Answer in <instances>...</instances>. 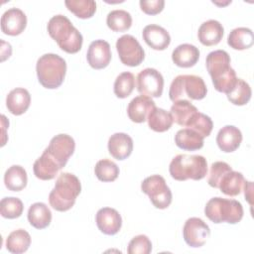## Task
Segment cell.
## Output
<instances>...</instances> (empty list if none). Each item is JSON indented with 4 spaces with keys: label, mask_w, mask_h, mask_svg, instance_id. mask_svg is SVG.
Returning a JSON list of instances; mask_svg holds the SVG:
<instances>
[{
    "label": "cell",
    "mask_w": 254,
    "mask_h": 254,
    "mask_svg": "<svg viewBox=\"0 0 254 254\" xmlns=\"http://www.w3.org/2000/svg\"><path fill=\"white\" fill-rule=\"evenodd\" d=\"M205 64L214 88L219 92L228 93L237 80L236 72L230 66L228 53L223 50L210 52L206 57Z\"/></svg>",
    "instance_id": "cell-1"
},
{
    "label": "cell",
    "mask_w": 254,
    "mask_h": 254,
    "mask_svg": "<svg viewBox=\"0 0 254 254\" xmlns=\"http://www.w3.org/2000/svg\"><path fill=\"white\" fill-rule=\"evenodd\" d=\"M48 32L59 47L67 54H76L82 47V35L64 15L53 16L48 23Z\"/></svg>",
    "instance_id": "cell-2"
},
{
    "label": "cell",
    "mask_w": 254,
    "mask_h": 254,
    "mask_svg": "<svg viewBox=\"0 0 254 254\" xmlns=\"http://www.w3.org/2000/svg\"><path fill=\"white\" fill-rule=\"evenodd\" d=\"M80 191L79 179L73 174L62 173L49 194L50 204L58 211H66L74 205Z\"/></svg>",
    "instance_id": "cell-3"
},
{
    "label": "cell",
    "mask_w": 254,
    "mask_h": 254,
    "mask_svg": "<svg viewBox=\"0 0 254 254\" xmlns=\"http://www.w3.org/2000/svg\"><path fill=\"white\" fill-rule=\"evenodd\" d=\"M170 175L177 181H199L207 175V162L200 155H177L170 163Z\"/></svg>",
    "instance_id": "cell-4"
},
{
    "label": "cell",
    "mask_w": 254,
    "mask_h": 254,
    "mask_svg": "<svg viewBox=\"0 0 254 254\" xmlns=\"http://www.w3.org/2000/svg\"><path fill=\"white\" fill-rule=\"evenodd\" d=\"M36 70L39 82L46 88L55 89L64 82L66 64L59 55L45 54L38 59Z\"/></svg>",
    "instance_id": "cell-5"
},
{
    "label": "cell",
    "mask_w": 254,
    "mask_h": 254,
    "mask_svg": "<svg viewBox=\"0 0 254 254\" xmlns=\"http://www.w3.org/2000/svg\"><path fill=\"white\" fill-rule=\"evenodd\" d=\"M204 214L214 223L235 224L243 217V207L238 200L216 196L206 202Z\"/></svg>",
    "instance_id": "cell-6"
},
{
    "label": "cell",
    "mask_w": 254,
    "mask_h": 254,
    "mask_svg": "<svg viewBox=\"0 0 254 254\" xmlns=\"http://www.w3.org/2000/svg\"><path fill=\"white\" fill-rule=\"evenodd\" d=\"M207 93L206 85L200 76L193 74H181L174 78L171 83L169 96L175 102L181 100L183 96H188L192 100H200Z\"/></svg>",
    "instance_id": "cell-7"
},
{
    "label": "cell",
    "mask_w": 254,
    "mask_h": 254,
    "mask_svg": "<svg viewBox=\"0 0 254 254\" xmlns=\"http://www.w3.org/2000/svg\"><path fill=\"white\" fill-rule=\"evenodd\" d=\"M141 190L150 197L153 205L159 209L167 208L172 202V191L165 179L160 175L146 178L141 184Z\"/></svg>",
    "instance_id": "cell-8"
},
{
    "label": "cell",
    "mask_w": 254,
    "mask_h": 254,
    "mask_svg": "<svg viewBox=\"0 0 254 254\" xmlns=\"http://www.w3.org/2000/svg\"><path fill=\"white\" fill-rule=\"evenodd\" d=\"M116 50L121 63L128 66H137L145 59V52L137 39L123 35L116 42Z\"/></svg>",
    "instance_id": "cell-9"
},
{
    "label": "cell",
    "mask_w": 254,
    "mask_h": 254,
    "mask_svg": "<svg viewBox=\"0 0 254 254\" xmlns=\"http://www.w3.org/2000/svg\"><path fill=\"white\" fill-rule=\"evenodd\" d=\"M164 77L157 69L147 67L137 75V89L142 95L160 97L163 93Z\"/></svg>",
    "instance_id": "cell-10"
},
{
    "label": "cell",
    "mask_w": 254,
    "mask_h": 254,
    "mask_svg": "<svg viewBox=\"0 0 254 254\" xmlns=\"http://www.w3.org/2000/svg\"><path fill=\"white\" fill-rule=\"evenodd\" d=\"M74 149L75 143L71 136L67 134H58L52 138L49 146L45 150L63 169L73 154Z\"/></svg>",
    "instance_id": "cell-11"
},
{
    "label": "cell",
    "mask_w": 254,
    "mask_h": 254,
    "mask_svg": "<svg viewBox=\"0 0 254 254\" xmlns=\"http://www.w3.org/2000/svg\"><path fill=\"white\" fill-rule=\"evenodd\" d=\"M183 235L186 243L193 248L201 247L210 235L209 226L198 217L189 218L184 225Z\"/></svg>",
    "instance_id": "cell-12"
},
{
    "label": "cell",
    "mask_w": 254,
    "mask_h": 254,
    "mask_svg": "<svg viewBox=\"0 0 254 254\" xmlns=\"http://www.w3.org/2000/svg\"><path fill=\"white\" fill-rule=\"evenodd\" d=\"M86 59L89 65L94 69L106 67L111 61L110 45L104 40H95L88 47Z\"/></svg>",
    "instance_id": "cell-13"
},
{
    "label": "cell",
    "mask_w": 254,
    "mask_h": 254,
    "mask_svg": "<svg viewBox=\"0 0 254 254\" xmlns=\"http://www.w3.org/2000/svg\"><path fill=\"white\" fill-rule=\"evenodd\" d=\"M27 26V17L19 8H10L1 17V30L9 36L20 35Z\"/></svg>",
    "instance_id": "cell-14"
},
{
    "label": "cell",
    "mask_w": 254,
    "mask_h": 254,
    "mask_svg": "<svg viewBox=\"0 0 254 254\" xmlns=\"http://www.w3.org/2000/svg\"><path fill=\"white\" fill-rule=\"evenodd\" d=\"M98 229L106 235H114L122 226V218L119 212L111 207L100 208L95 216Z\"/></svg>",
    "instance_id": "cell-15"
},
{
    "label": "cell",
    "mask_w": 254,
    "mask_h": 254,
    "mask_svg": "<svg viewBox=\"0 0 254 254\" xmlns=\"http://www.w3.org/2000/svg\"><path fill=\"white\" fill-rule=\"evenodd\" d=\"M155 107V102L151 97L139 95L129 102L127 114L131 121L135 123H143L147 120L149 114Z\"/></svg>",
    "instance_id": "cell-16"
},
{
    "label": "cell",
    "mask_w": 254,
    "mask_h": 254,
    "mask_svg": "<svg viewBox=\"0 0 254 254\" xmlns=\"http://www.w3.org/2000/svg\"><path fill=\"white\" fill-rule=\"evenodd\" d=\"M145 43L152 49L163 51L167 49L171 43V36L169 32L163 27L151 24L147 25L142 32Z\"/></svg>",
    "instance_id": "cell-17"
},
{
    "label": "cell",
    "mask_w": 254,
    "mask_h": 254,
    "mask_svg": "<svg viewBox=\"0 0 254 254\" xmlns=\"http://www.w3.org/2000/svg\"><path fill=\"white\" fill-rule=\"evenodd\" d=\"M108 151L114 159L125 160L133 151V140L126 133H114L108 140Z\"/></svg>",
    "instance_id": "cell-18"
},
{
    "label": "cell",
    "mask_w": 254,
    "mask_h": 254,
    "mask_svg": "<svg viewBox=\"0 0 254 254\" xmlns=\"http://www.w3.org/2000/svg\"><path fill=\"white\" fill-rule=\"evenodd\" d=\"M242 142L241 131L233 126L226 125L222 127L216 136V143L219 149L225 153L234 152Z\"/></svg>",
    "instance_id": "cell-19"
},
{
    "label": "cell",
    "mask_w": 254,
    "mask_h": 254,
    "mask_svg": "<svg viewBox=\"0 0 254 254\" xmlns=\"http://www.w3.org/2000/svg\"><path fill=\"white\" fill-rule=\"evenodd\" d=\"M31 103L29 91L23 87L12 89L6 97V106L8 111L13 115H22L25 113Z\"/></svg>",
    "instance_id": "cell-20"
},
{
    "label": "cell",
    "mask_w": 254,
    "mask_h": 254,
    "mask_svg": "<svg viewBox=\"0 0 254 254\" xmlns=\"http://www.w3.org/2000/svg\"><path fill=\"white\" fill-rule=\"evenodd\" d=\"M224 29L216 20H207L198 28L197 37L199 42L206 47L217 45L223 37Z\"/></svg>",
    "instance_id": "cell-21"
},
{
    "label": "cell",
    "mask_w": 254,
    "mask_h": 254,
    "mask_svg": "<svg viewBox=\"0 0 254 254\" xmlns=\"http://www.w3.org/2000/svg\"><path fill=\"white\" fill-rule=\"evenodd\" d=\"M62 168L45 150L40 158H38L33 166L34 175L43 181L53 180Z\"/></svg>",
    "instance_id": "cell-22"
},
{
    "label": "cell",
    "mask_w": 254,
    "mask_h": 254,
    "mask_svg": "<svg viewBox=\"0 0 254 254\" xmlns=\"http://www.w3.org/2000/svg\"><path fill=\"white\" fill-rule=\"evenodd\" d=\"M199 59V50L190 44L179 45L172 53L174 64L180 67L193 66Z\"/></svg>",
    "instance_id": "cell-23"
},
{
    "label": "cell",
    "mask_w": 254,
    "mask_h": 254,
    "mask_svg": "<svg viewBox=\"0 0 254 254\" xmlns=\"http://www.w3.org/2000/svg\"><path fill=\"white\" fill-rule=\"evenodd\" d=\"M28 220L37 229L48 227L52 221L51 209L44 202L33 203L28 210Z\"/></svg>",
    "instance_id": "cell-24"
},
{
    "label": "cell",
    "mask_w": 254,
    "mask_h": 254,
    "mask_svg": "<svg viewBox=\"0 0 254 254\" xmlns=\"http://www.w3.org/2000/svg\"><path fill=\"white\" fill-rule=\"evenodd\" d=\"M203 137L197 132L190 129L184 128L177 132L175 136L176 145L186 151H195L203 147Z\"/></svg>",
    "instance_id": "cell-25"
},
{
    "label": "cell",
    "mask_w": 254,
    "mask_h": 254,
    "mask_svg": "<svg viewBox=\"0 0 254 254\" xmlns=\"http://www.w3.org/2000/svg\"><path fill=\"white\" fill-rule=\"evenodd\" d=\"M245 179L243 175L239 172H235L233 170L227 172L220 180L218 189L220 191L229 196L238 195L243 187H244Z\"/></svg>",
    "instance_id": "cell-26"
},
{
    "label": "cell",
    "mask_w": 254,
    "mask_h": 254,
    "mask_svg": "<svg viewBox=\"0 0 254 254\" xmlns=\"http://www.w3.org/2000/svg\"><path fill=\"white\" fill-rule=\"evenodd\" d=\"M227 44L238 51L249 49L254 44V34L251 29L246 27L235 28L229 33Z\"/></svg>",
    "instance_id": "cell-27"
},
{
    "label": "cell",
    "mask_w": 254,
    "mask_h": 254,
    "mask_svg": "<svg viewBox=\"0 0 254 254\" xmlns=\"http://www.w3.org/2000/svg\"><path fill=\"white\" fill-rule=\"evenodd\" d=\"M197 111V108L190 100L181 99L174 102L170 113L174 122H176L178 125L186 127L192 115Z\"/></svg>",
    "instance_id": "cell-28"
},
{
    "label": "cell",
    "mask_w": 254,
    "mask_h": 254,
    "mask_svg": "<svg viewBox=\"0 0 254 254\" xmlns=\"http://www.w3.org/2000/svg\"><path fill=\"white\" fill-rule=\"evenodd\" d=\"M28 182L25 169L19 165L11 166L4 175V183L8 190L12 191H20L26 188Z\"/></svg>",
    "instance_id": "cell-29"
},
{
    "label": "cell",
    "mask_w": 254,
    "mask_h": 254,
    "mask_svg": "<svg viewBox=\"0 0 254 254\" xmlns=\"http://www.w3.org/2000/svg\"><path fill=\"white\" fill-rule=\"evenodd\" d=\"M31 244V236L24 229H17L12 231L6 239V248L9 252L14 254L24 253L28 250Z\"/></svg>",
    "instance_id": "cell-30"
},
{
    "label": "cell",
    "mask_w": 254,
    "mask_h": 254,
    "mask_svg": "<svg viewBox=\"0 0 254 254\" xmlns=\"http://www.w3.org/2000/svg\"><path fill=\"white\" fill-rule=\"evenodd\" d=\"M147 120L149 127L156 132H165L169 130L174 122L170 112L158 107H155L151 111Z\"/></svg>",
    "instance_id": "cell-31"
},
{
    "label": "cell",
    "mask_w": 254,
    "mask_h": 254,
    "mask_svg": "<svg viewBox=\"0 0 254 254\" xmlns=\"http://www.w3.org/2000/svg\"><path fill=\"white\" fill-rule=\"evenodd\" d=\"M226 95L232 104L241 106L249 102L252 95V90L248 82L242 78H237L235 85L228 93H226Z\"/></svg>",
    "instance_id": "cell-32"
},
{
    "label": "cell",
    "mask_w": 254,
    "mask_h": 254,
    "mask_svg": "<svg viewBox=\"0 0 254 254\" xmlns=\"http://www.w3.org/2000/svg\"><path fill=\"white\" fill-rule=\"evenodd\" d=\"M106 24L114 32H124L131 27L132 17L125 10H113L108 13Z\"/></svg>",
    "instance_id": "cell-33"
},
{
    "label": "cell",
    "mask_w": 254,
    "mask_h": 254,
    "mask_svg": "<svg viewBox=\"0 0 254 254\" xmlns=\"http://www.w3.org/2000/svg\"><path fill=\"white\" fill-rule=\"evenodd\" d=\"M66 8L80 19H87L93 16L96 11V3L93 0H66Z\"/></svg>",
    "instance_id": "cell-34"
},
{
    "label": "cell",
    "mask_w": 254,
    "mask_h": 254,
    "mask_svg": "<svg viewBox=\"0 0 254 254\" xmlns=\"http://www.w3.org/2000/svg\"><path fill=\"white\" fill-rule=\"evenodd\" d=\"M186 127L197 132L200 136L205 138L210 135L213 128V122L209 116L197 111L190 119Z\"/></svg>",
    "instance_id": "cell-35"
},
{
    "label": "cell",
    "mask_w": 254,
    "mask_h": 254,
    "mask_svg": "<svg viewBox=\"0 0 254 254\" xmlns=\"http://www.w3.org/2000/svg\"><path fill=\"white\" fill-rule=\"evenodd\" d=\"M94 173L101 182H113L119 175V168L113 161L102 159L96 163Z\"/></svg>",
    "instance_id": "cell-36"
},
{
    "label": "cell",
    "mask_w": 254,
    "mask_h": 254,
    "mask_svg": "<svg viewBox=\"0 0 254 254\" xmlns=\"http://www.w3.org/2000/svg\"><path fill=\"white\" fill-rule=\"evenodd\" d=\"M135 87V76L130 71L120 73L114 81V93L119 98L128 97Z\"/></svg>",
    "instance_id": "cell-37"
},
{
    "label": "cell",
    "mask_w": 254,
    "mask_h": 254,
    "mask_svg": "<svg viewBox=\"0 0 254 254\" xmlns=\"http://www.w3.org/2000/svg\"><path fill=\"white\" fill-rule=\"evenodd\" d=\"M24 205L18 197H4L0 201V213L3 217L8 219H14L23 213Z\"/></svg>",
    "instance_id": "cell-38"
},
{
    "label": "cell",
    "mask_w": 254,
    "mask_h": 254,
    "mask_svg": "<svg viewBox=\"0 0 254 254\" xmlns=\"http://www.w3.org/2000/svg\"><path fill=\"white\" fill-rule=\"evenodd\" d=\"M152 251V243L148 236L140 234L133 237L127 248L129 254H149Z\"/></svg>",
    "instance_id": "cell-39"
},
{
    "label": "cell",
    "mask_w": 254,
    "mask_h": 254,
    "mask_svg": "<svg viewBox=\"0 0 254 254\" xmlns=\"http://www.w3.org/2000/svg\"><path fill=\"white\" fill-rule=\"evenodd\" d=\"M232 168L225 162H214L210 166V171H209V176H208V185L212 188L218 189L219 182L221 178L229 171H231Z\"/></svg>",
    "instance_id": "cell-40"
},
{
    "label": "cell",
    "mask_w": 254,
    "mask_h": 254,
    "mask_svg": "<svg viewBox=\"0 0 254 254\" xmlns=\"http://www.w3.org/2000/svg\"><path fill=\"white\" fill-rule=\"evenodd\" d=\"M165 6L164 0H141L140 7L141 10L147 15H156L163 11Z\"/></svg>",
    "instance_id": "cell-41"
},
{
    "label": "cell",
    "mask_w": 254,
    "mask_h": 254,
    "mask_svg": "<svg viewBox=\"0 0 254 254\" xmlns=\"http://www.w3.org/2000/svg\"><path fill=\"white\" fill-rule=\"evenodd\" d=\"M244 195H245V199H247V201L252 204V182H246L244 183Z\"/></svg>",
    "instance_id": "cell-42"
},
{
    "label": "cell",
    "mask_w": 254,
    "mask_h": 254,
    "mask_svg": "<svg viewBox=\"0 0 254 254\" xmlns=\"http://www.w3.org/2000/svg\"><path fill=\"white\" fill-rule=\"evenodd\" d=\"M214 4H216V5H219V6H223V5H227V4H229V3H231V1H227L226 3H218V2H215V1H212Z\"/></svg>",
    "instance_id": "cell-43"
}]
</instances>
